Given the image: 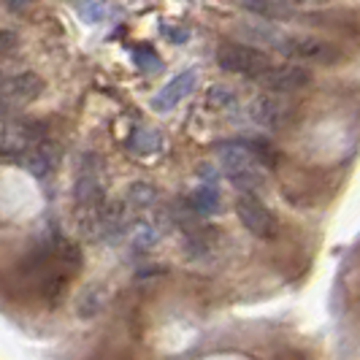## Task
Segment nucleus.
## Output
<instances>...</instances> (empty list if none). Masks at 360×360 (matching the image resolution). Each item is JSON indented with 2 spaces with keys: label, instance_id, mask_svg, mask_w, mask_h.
Returning <instances> with one entry per match:
<instances>
[{
  "label": "nucleus",
  "instance_id": "nucleus-1",
  "mask_svg": "<svg viewBox=\"0 0 360 360\" xmlns=\"http://www.w3.org/2000/svg\"><path fill=\"white\" fill-rule=\"evenodd\" d=\"M244 36L271 46L274 52L285 54L290 60H309V63H333L339 52L328 41L304 33H285L274 25H241Z\"/></svg>",
  "mask_w": 360,
  "mask_h": 360
},
{
  "label": "nucleus",
  "instance_id": "nucleus-2",
  "mask_svg": "<svg viewBox=\"0 0 360 360\" xmlns=\"http://www.w3.org/2000/svg\"><path fill=\"white\" fill-rule=\"evenodd\" d=\"M217 63L219 68L238 76H250L255 79L257 73H263L269 65H274L269 52L257 49L252 44H236V41H222L217 49Z\"/></svg>",
  "mask_w": 360,
  "mask_h": 360
},
{
  "label": "nucleus",
  "instance_id": "nucleus-3",
  "mask_svg": "<svg viewBox=\"0 0 360 360\" xmlns=\"http://www.w3.org/2000/svg\"><path fill=\"white\" fill-rule=\"evenodd\" d=\"M219 162L228 171V176L233 181H238L241 187L247 184V190L257 184L260 171H263V160L257 155V149L247 144H225L219 146Z\"/></svg>",
  "mask_w": 360,
  "mask_h": 360
},
{
  "label": "nucleus",
  "instance_id": "nucleus-4",
  "mask_svg": "<svg viewBox=\"0 0 360 360\" xmlns=\"http://www.w3.org/2000/svg\"><path fill=\"white\" fill-rule=\"evenodd\" d=\"M46 141V125L41 120H27V117H11L0 127V152L8 155H22L25 149Z\"/></svg>",
  "mask_w": 360,
  "mask_h": 360
},
{
  "label": "nucleus",
  "instance_id": "nucleus-5",
  "mask_svg": "<svg viewBox=\"0 0 360 360\" xmlns=\"http://www.w3.org/2000/svg\"><path fill=\"white\" fill-rule=\"evenodd\" d=\"M266 92L285 95V92H298L311 84V71L298 65V63H282V65H269L263 73L252 79Z\"/></svg>",
  "mask_w": 360,
  "mask_h": 360
},
{
  "label": "nucleus",
  "instance_id": "nucleus-6",
  "mask_svg": "<svg viewBox=\"0 0 360 360\" xmlns=\"http://www.w3.org/2000/svg\"><path fill=\"white\" fill-rule=\"evenodd\" d=\"M236 214L241 219V225L252 236H257V238L271 241V238L279 236V222H276V217L271 214L269 206H263V203L255 198V195H250V193L238 195V200H236Z\"/></svg>",
  "mask_w": 360,
  "mask_h": 360
},
{
  "label": "nucleus",
  "instance_id": "nucleus-7",
  "mask_svg": "<svg viewBox=\"0 0 360 360\" xmlns=\"http://www.w3.org/2000/svg\"><path fill=\"white\" fill-rule=\"evenodd\" d=\"M44 92V79L38 73H19V76H11V79H3L0 84V101L8 108L17 106H27L38 101V95Z\"/></svg>",
  "mask_w": 360,
  "mask_h": 360
},
{
  "label": "nucleus",
  "instance_id": "nucleus-8",
  "mask_svg": "<svg viewBox=\"0 0 360 360\" xmlns=\"http://www.w3.org/2000/svg\"><path fill=\"white\" fill-rule=\"evenodd\" d=\"M195 84H198V73L181 71L179 76H174V79L152 98V108H155V111H171V108L179 106L181 101L195 90Z\"/></svg>",
  "mask_w": 360,
  "mask_h": 360
},
{
  "label": "nucleus",
  "instance_id": "nucleus-9",
  "mask_svg": "<svg viewBox=\"0 0 360 360\" xmlns=\"http://www.w3.org/2000/svg\"><path fill=\"white\" fill-rule=\"evenodd\" d=\"M17 162L25 171H30L33 176H46V174H52L54 168H57V162H60V149L52 141H41V144L30 146L22 155H17Z\"/></svg>",
  "mask_w": 360,
  "mask_h": 360
},
{
  "label": "nucleus",
  "instance_id": "nucleus-10",
  "mask_svg": "<svg viewBox=\"0 0 360 360\" xmlns=\"http://www.w3.org/2000/svg\"><path fill=\"white\" fill-rule=\"evenodd\" d=\"M250 114H252L255 122L266 127H282L290 120L292 108L279 98V95H257L250 106Z\"/></svg>",
  "mask_w": 360,
  "mask_h": 360
},
{
  "label": "nucleus",
  "instance_id": "nucleus-11",
  "mask_svg": "<svg viewBox=\"0 0 360 360\" xmlns=\"http://www.w3.org/2000/svg\"><path fill=\"white\" fill-rule=\"evenodd\" d=\"M241 6H244L250 14L269 19V22H279V19L295 17V6H292V0H241Z\"/></svg>",
  "mask_w": 360,
  "mask_h": 360
},
{
  "label": "nucleus",
  "instance_id": "nucleus-12",
  "mask_svg": "<svg viewBox=\"0 0 360 360\" xmlns=\"http://www.w3.org/2000/svg\"><path fill=\"white\" fill-rule=\"evenodd\" d=\"M190 206H193L195 214H214L217 209H219V193H217L214 187H200V190L193 193Z\"/></svg>",
  "mask_w": 360,
  "mask_h": 360
},
{
  "label": "nucleus",
  "instance_id": "nucleus-13",
  "mask_svg": "<svg viewBox=\"0 0 360 360\" xmlns=\"http://www.w3.org/2000/svg\"><path fill=\"white\" fill-rule=\"evenodd\" d=\"M103 309V288H90L82 292V298H79V317H95L98 311Z\"/></svg>",
  "mask_w": 360,
  "mask_h": 360
},
{
  "label": "nucleus",
  "instance_id": "nucleus-14",
  "mask_svg": "<svg viewBox=\"0 0 360 360\" xmlns=\"http://www.w3.org/2000/svg\"><path fill=\"white\" fill-rule=\"evenodd\" d=\"M155 198H158L155 187H152V184H144V181H136V184H130V190H127V200H130L136 209H146V206H152Z\"/></svg>",
  "mask_w": 360,
  "mask_h": 360
},
{
  "label": "nucleus",
  "instance_id": "nucleus-15",
  "mask_svg": "<svg viewBox=\"0 0 360 360\" xmlns=\"http://www.w3.org/2000/svg\"><path fill=\"white\" fill-rule=\"evenodd\" d=\"M136 60H139V65H141L144 71H160V57L152 52L149 46L136 49Z\"/></svg>",
  "mask_w": 360,
  "mask_h": 360
},
{
  "label": "nucleus",
  "instance_id": "nucleus-16",
  "mask_svg": "<svg viewBox=\"0 0 360 360\" xmlns=\"http://www.w3.org/2000/svg\"><path fill=\"white\" fill-rule=\"evenodd\" d=\"M17 46H19L17 33H11V30H0V60H3V57H8Z\"/></svg>",
  "mask_w": 360,
  "mask_h": 360
},
{
  "label": "nucleus",
  "instance_id": "nucleus-17",
  "mask_svg": "<svg viewBox=\"0 0 360 360\" xmlns=\"http://www.w3.org/2000/svg\"><path fill=\"white\" fill-rule=\"evenodd\" d=\"M30 3H36V0H8V8H11V11H22V8H27Z\"/></svg>",
  "mask_w": 360,
  "mask_h": 360
},
{
  "label": "nucleus",
  "instance_id": "nucleus-18",
  "mask_svg": "<svg viewBox=\"0 0 360 360\" xmlns=\"http://www.w3.org/2000/svg\"><path fill=\"white\" fill-rule=\"evenodd\" d=\"M8 120H11V108H8L6 103H3V101H0V127L6 125Z\"/></svg>",
  "mask_w": 360,
  "mask_h": 360
},
{
  "label": "nucleus",
  "instance_id": "nucleus-19",
  "mask_svg": "<svg viewBox=\"0 0 360 360\" xmlns=\"http://www.w3.org/2000/svg\"><path fill=\"white\" fill-rule=\"evenodd\" d=\"M301 3H328V0H301Z\"/></svg>",
  "mask_w": 360,
  "mask_h": 360
},
{
  "label": "nucleus",
  "instance_id": "nucleus-20",
  "mask_svg": "<svg viewBox=\"0 0 360 360\" xmlns=\"http://www.w3.org/2000/svg\"><path fill=\"white\" fill-rule=\"evenodd\" d=\"M0 84H3V73H0Z\"/></svg>",
  "mask_w": 360,
  "mask_h": 360
}]
</instances>
